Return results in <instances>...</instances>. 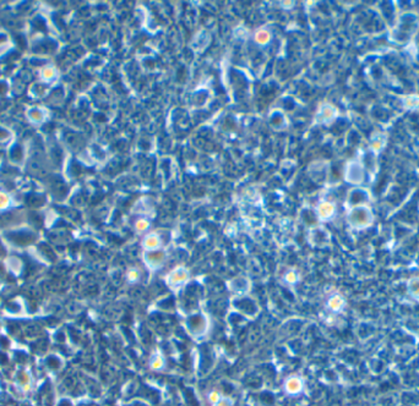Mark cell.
Segmentation results:
<instances>
[{
	"label": "cell",
	"instance_id": "6da1fadb",
	"mask_svg": "<svg viewBox=\"0 0 419 406\" xmlns=\"http://www.w3.org/2000/svg\"><path fill=\"white\" fill-rule=\"evenodd\" d=\"M184 327H185L189 336L195 339H199L206 336L207 332H209L210 321L205 313L194 312L185 318Z\"/></svg>",
	"mask_w": 419,
	"mask_h": 406
},
{
	"label": "cell",
	"instance_id": "7a4b0ae2",
	"mask_svg": "<svg viewBox=\"0 0 419 406\" xmlns=\"http://www.w3.org/2000/svg\"><path fill=\"white\" fill-rule=\"evenodd\" d=\"M232 306H233V308L237 312L250 318L256 317L260 311L257 302L254 299H251V297L247 296V295L234 297L233 301H232Z\"/></svg>",
	"mask_w": 419,
	"mask_h": 406
},
{
	"label": "cell",
	"instance_id": "3957f363",
	"mask_svg": "<svg viewBox=\"0 0 419 406\" xmlns=\"http://www.w3.org/2000/svg\"><path fill=\"white\" fill-rule=\"evenodd\" d=\"M166 284L169 289L179 290L183 288L189 280H190V271L186 270L183 266L173 268L165 278Z\"/></svg>",
	"mask_w": 419,
	"mask_h": 406
},
{
	"label": "cell",
	"instance_id": "277c9868",
	"mask_svg": "<svg viewBox=\"0 0 419 406\" xmlns=\"http://www.w3.org/2000/svg\"><path fill=\"white\" fill-rule=\"evenodd\" d=\"M167 251L163 249L154 250V251H144V255H142L144 263L150 271L161 270L167 262Z\"/></svg>",
	"mask_w": 419,
	"mask_h": 406
},
{
	"label": "cell",
	"instance_id": "5b68a950",
	"mask_svg": "<svg viewBox=\"0 0 419 406\" xmlns=\"http://www.w3.org/2000/svg\"><path fill=\"white\" fill-rule=\"evenodd\" d=\"M308 240L314 247H325L330 241V234L326 231V229L313 226L308 234Z\"/></svg>",
	"mask_w": 419,
	"mask_h": 406
},
{
	"label": "cell",
	"instance_id": "8992f818",
	"mask_svg": "<svg viewBox=\"0 0 419 406\" xmlns=\"http://www.w3.org/2000/svg\"><path fill=\"white\" fill-rule=\"evenodd\" d=\"M227 288L237 296H242V295H247V292L250 290V281L245 276H236L228 281Z\"/></svg>",
	"mask_w": 419,
	"mask_h": 406
},
{
	"label": "cell",
	"instance_id": "52a82bcc",
	"mask_svg": "<svg viewBox=\"0 0 419 406\" xmlns=\"http://www.w3.org/2000/svg\"><path fill=\"white\" fill-rule=\"evenodd\" d=\"M369 218H370V214H369L368 209L360 207L353 209L348 215L350 225L357 226V228H362V226L367 225L369 223Z\"/></svg>",
	"mask_w": 419,
	"mask_h": 406
},
{
	"label": "cell",
	"instance_id": "ba28073f",
	"mask_svg": "<svg viewBox=\"0 0 419 406\" xmlns=\"http://www.w3.org/2000/svg\"><path fill=\"white\" fill-rule=\"evenodd\" d=\"M283 388L288 395H298L304 389V382L300 377L291 376L284 381Z\"/></svg>",
	"mask_w": 419,
	"mask_h": 406
},
{
	"label": "cell",
	"instance_id": "9c48e42d",
	"mask_svg": "<svg viewBox=\"0 0 419 406\" xmlns=\"http://www.w3.org/2000/svg\"><path fill=\"white\" fill-rule=\"evenodd\" d=\"M144 251H154L162 249V239L157 233H149L144 236L141 244Z\"/></svg>",
	"mask_w": 419,
	"mask_h": 406
},
{
	"label": "cell",
	"instance_id": "30bf717a",
	"mask_svg": "<svg viewBox=\"0 0 419 406\" xmlns=\"http://www.w3.org/2000/svg\"><path fill=\"white\" fill-rule=\"evenodd\" d=\"M315 214L318 219L320 220H329L332 215L335 214V205L331 202H321L320 204L316 207Z\"/></svg>",
	"mask_w": 419,
	"mask_h": 406
},
{
	"label": "cell",
	"instance_id": "8fae6325",
	"mask_svg": "<svg viewBox=\"0 0 419 406\" xmlns=\"http://www.w3.org/2000/svg\"><path fill=\"white\" fill-rule=\"evenodd\" d=\"M134 210H135V213H139V214L150 217V215L155 212V208L154 205H152L151 201H150L149 199H146V197H144V199L139 200V201L136 202Z\"/></svg>",
	"mask_w": 419,
	"mask_h": 406
},
{
	"label": "cell",
	"instance_id": "7c38bea8",
	"mask_svg": "<svg viewBox=\"0 0 419 406\" xmlns=\"http://www.w3.org/2000/svg\"><path fill=\"white\" fill-rule=\"evenodd\" d=\"M328 308L332 312L337 313V312H341L342 310H343V307L346 306V300L343 299V296H341V295L338 294H335L332 295L330 299L328 300Z\"/></svg>",
	"mask_w": 419,
	"mask_h": 406
},
{
	"label": "cell",
	"instance_id": "4fadbf2b",
	"mask_svg": "<svg viewBox=\"0 0 419 406\" xmlns=\"http://www.w3.org/2000/svg\"><path fill=\"white\" fill-rule=\"evenodd\" d=\"M166 366V358L161 351H156L151 356L150 360V368L154 371H161L163 370Z\"/></svg>",
	"mask_w": 419,
	"mask_h": 406
},
{
	"label": "cell",
	"instance_id": "5bb4252c",
	"mask_svg": "<svg viewBox=\"0 0 419 406\" xmlns=\"http://www.w3.org/2000/svg\"><path fill=\"white\" fill-rule=\"evenodd\" d=\"M407 291L412 299L419 300V278H413L408 281Z\"/></svg>",
	"mask_w": 419,
	"mask_h": 406
},
{
	"label": "cell",
	"instance_id": "9a60e30c",
	"mask_svg": "<svg viewBox=\"0 0 419 406\" xmlns=\"http://www.w3.org/2000/svg\"><path fill=\"white\" fill-rule=\"evenodd\" d=\"M150 226H151V221H150V219L147 217L139 218V219L135 221V224H134V228H135L136 233L138 234L146 233V231L150 229Z\"/></svg>",
	"mask_w": 419,
	"mask_h": 406
},
{
	"label": "cell",
	"instance_id": "2e32d148",
	"mask_svg": "<svg viewBox=\"0 0 419 406\" xmlns=\"http://www.w3.org/2000/svg\"><path fill=\"white\" fill-rule=\"evenodd\" d=\"M271 41V33L266 30H260L255 33V42L260 46H266L270 43Z\"/></svg>",
	"mask_w": 419,
	"mask_h": 406
},
{
	"label": "cell",
	"instance_id": "e0dca14e",
	"mask_svg": "<svg viewBox=\"0 0 419 406\" xmlns=\"http://www.w3.org/2000/svg\"><path fill=\"white\" fill-rule=\"evenodd\" d=\"M283 280L286 281L287 284H289V285H294V284H297L298 281H299V274L294 270L287 271L283 275Z\"/></svg>",
	"mask_w": 419,
	"mask_h": 406
},
{
	"label": "cell",
	"instance_id": "ac0fdd59",
	"mask_svg": "<svg viewBox=\"0 0 419 406\" xmlns=\"http://www.w3.org/2000/svg\"><path fill=\"white\" fill-rule=\"evenodd\" d=\"M140 278H141V271H140L138 268H130V270L128 271V273H126V280L130 284L138 283Z\"/></svg>",
	"mask_w": 419,
	"mask_h": 406
},
{
	"label": "cell",
	"instance_id": "d6986e66",
	"mask_svg": "<svg viewBox=\"0 0 419 406\" xmlns=\"http://www.w3.org/2000/svg\"><path fill=\"white\" fill-rule=\"evenodd\" d=\"M271 125L275 129H282L284 126V117L278 113V114H275L272 118H271Z\"/></svg>",
	"mask_w": 419,
	"mask_h": 406
},
{
	"label": "cell",
	"instance_id": "ffe728a7",
	"mask_svg": "<svg viewBox=\"0 0 419 406\" xmlns=\"http://www.w3.org/2000/svg\"><path fill=\"white\" fill-rule=\"evenodd\" d=\"M213 406H233V400L228 397H222Z\"/></svg>",
	"mask_w": 419,
	"mask_h": 406
},
{
	"label": "cell",
	"instance_id": "44dd1931",
	"mask_svg": "<svg viewBox=\"0 0 419 406\" xmlns=\"http://www.w3.org/2000/svg\"><path fill=\"white\" fill-rule=\"evenodd\" d=\"M221 398H222V394H221L220 392H217V390H213V392H211L209 394V400L212 405L215 404V403H217Z\"/></svg>",
	"mask_w": 419,
	"mask_h": 406
},
{
	"label": "cell",
	"instance_id": "7402d4cb",
	"mask_svg": "<svg viewBox=\"0 0 419 406\" xmlns=\"http://www.w3.org/2000/svg\"><path fill=\"white\" fill-rule=\"evenodd\" d=\"M1 329H2V321L0 320V332H1Z\"/></svg>",
	"mask_w": 419,
	"mask_h": 406
}]
</instances>
